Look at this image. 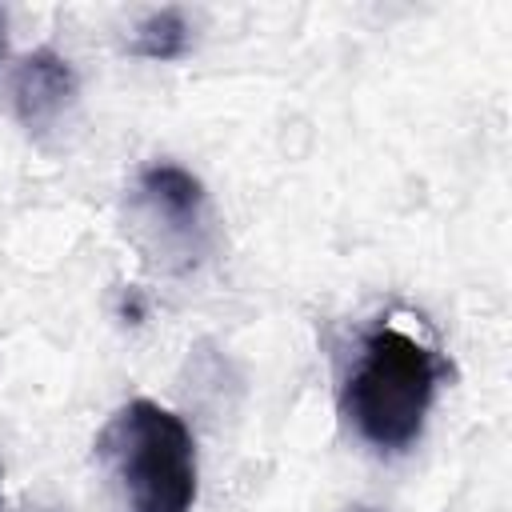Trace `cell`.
I'll return each mask as SVG.
<instances>
[{
  "label": "cell",
  "instance_id": "1",
  "mask_svg": "<svg viewBox=\"0 0 512 512\" xmlns=\"http://www.w3.org/2000/svg\"><path fill=\"white\" fill-rule=\"evenodd\" d=\"M444 376L448 364L428 340L380 320L360 336L340 404L364 444L376 452H404L420 440Z\"/></svg>",
  "mask_w": 512,
  "mask_h": 512
},
{
  "label": "cell",
  "instance_id": "2",
  "mask_svg": "<svg viewBox=\"0 0 512 512\" xmlns=\"http://www.w3.org/2000/svg\"><path fill=\"white\" fill-rule=\"evenodd\" d=\"M96 452L116 476L128 512H192L196 440L172 408L128 400L104 424Z\"/></svg>",
  "mask_w": 512,
  "mask_h": 512
},
{
  "label": "cell",
  "instance_id": "3",
  "mask_svg": "<svg viewBox=\"0 0 512 512\" xmlns=\"http://www.w3.org/2000/svg\"><path fill=\"white\" fill-rule=\"evenodd\" d=\"M136 200L148 212V220L156 228H164L168 244H180L184 252H200L204 236H208V196L204 184L168 160H156L148 168H140L136 180Z\"/></svg>",
  "mask_w": 512,
  "mask_h": 512
},
{
  "label": "cell",
  "instance_id": "4",
  "mask_svg": "<svg viewBox=\"0 0 512 512\" xmlns=\"http://www.w3.org/2000/svg\"><path fill=\"white\" fill-rule=\"evenodd\" d=\"M76 92H80V84H76L72 64H68L60 52H52V48L28 52V56L16 64L12 84H8L12 112H16V120H20L32 136L52 132V128L68 116V108L76 104Z\"/></svg>",
  "mask_w": 512,
  "mask_h": 512
},
{
  "label": "cell",
  "instance_id": "5",
  "mask_svg": "<svg viewBox=\"0 0 512 512\" xmlns=\"http://www.w3.org/2000/svg\"><path fill=\"white\" fill-rule=\"evenodd\" d=\"M132 52L144 60H180L188 52V20L180 8H156L132 28Z\"/></svg>",
  "mask_w": 512,
  "mask_h": 512
},
{
  "label": "cell",
  "instance_id": "6",
  "mask_svg": "<svg viewBox=\"0 0 512 512\" xmlns=\"http://www.w3.org/2000/svg\"><path fill=\"white\" fill-rule=\"evenodd\" d=\"M0 56H4V12H0Z\"/></svg>",
  "mask_w": 512,
  "mask_h": 512
},
{
  "label": "cell",
  "instance_id": "7",
  "mask_svg": "<svg viewBox=\"0 0 512 512\" xmlns=\"http://www.w3.org/2000/svg\"><path fill=\"white\" fill-rule=\"evenodd\" d=\"M352 512H372V508H352Z\"/></svg>",
  "mask_w": 512,
  "mask_h": 512
}]
</instances>
